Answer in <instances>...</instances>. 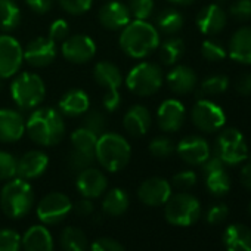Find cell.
Returning a JSON list of instances; mask_svg holds the SVG:
<instances>
[{"mask_svg": "<svg viewBox=\"0 0 251 251\" xmlns=\"http://www.w3.org/2000/svg\"><path fill=\"white\" fill-rule=\"evenodd\" d=\"M25 132L34 144L46 148L55 147L65 136V121L56 108H37L25 121Z\"/></svg>", "mask_w": 251, "mask_h": 251, "instance_id": "6da1fadb", "label": "cell"}, {"mask_svg": "<svg viewBox=\"0 0 251 251\" xmlns=\"http://www.w3.org/2000/svg\"><path fill=\"white\" fill-rule=\"evenodd\" d=\"M118 45L129 58L144 59L158 49L160 33L148 21L135 20L121 30Z\"/></svg>", "mask_w": 251, "mask_h": 251, "instance_id": "7a4b0ae2", "label": "cell"}, {"mask_svg": "<svg viewBox=\"0 0 251 251\" xmlns=\"http://www.w3.org/2000/svg\"><path fill=\"white\" fill-rule=\"evenodd\" d=\"M132 148L124 136L112 132L99 135L95 147V158L106 172L115 173L129 164Z\"/></svg>", "mask_w": 251, "mask_h": 251, "instance_id": "3957f363", "label": "cell"}, {"mask_svg": "<svg viewBox=\"0 0 251 251\" xmlns=\"http://www.w3.org/2000/svg\"><path fill=\"white\" fill-rule=\"evenodd\" d=\"M34 201L36 197L33 186L28 180L20 177L8 180L0 192V207L11 219H21L27 216L31 211Z\"/></svg>", "mask_w": 251, "mask_h": 251, "instance_id": "277c9868", "label": "cell"}, {"mask_svg": "<svg viewBox=\"0 0 251 251\" xmlns=\"http://www.w3.org/2000/svg\"><path fill=\"white\" fill-rule=\"evenodd\" d=\"M11 98L14 103L25 111L37 108L46 96V86L43 78L30 71L18 73L11 81Z\"/></svg>", "mask_w": 251, "mask_h": 251, "instance_id": "5b68a950", "label": "cell"}, {"mask_svg": "<svg viewBox=\"0 0 251 251\" xmlns=\"http://www.w3.org/2000/svg\"><path fill=\"white\" fill-rule=\"evenodd\" d=\"M126 87L136 96H152L155 95L163 83L164 74L160 65L154 62H139L126 75Z\"/></svg>", "mask_w": 251, "mask_h": 251, "instance_id": "8992f818", "label": "cell"}, {"mask_svg": "<svg viewBox=\"0 0 251 251\" xmlns=\"http://www.w3.org/2000/svg\"><path fill=\"white\" fill-rule=\"evenodd\" d=\"M164 205V216L167 222L175 226H191L201 214L200 201L188 192L172 195Z\"/></svg>", "mask_w": 251, "mask_h": 251, "instance_id": "52a82bcc", "label": "cell"}, {"mask_svg": "<svg viewBox=\"0 0 251 251\" xmlns=\"http://www.w3.org/2000/svg\"><path fill=\"white\" fill-rule=\"evenodd\" d=\"M214 151L225 166H236L248 158V147L242 133L232 127L220 132L214 142Z\"/></svg>", "mask_w": 251, "mask_h": 251, "instance_id": "ba28073f", "label": "cell"}, {"mask_svg": "<svg viewBox=\"0 0 251 251\" xmlns=\"http://www.w3.org/2000/svg\"><path fill=\"white\" fill-rule=\"evenodd\" d=\"M191 118L195 127L204 133H214L220 130L226 123V114L222 106L208 99H200L194 105Z\"/></svg>", "mask_w": 251, "mask_h": 251, "instance_id": "9c48e42d", "label": "cell"}, {"mask_svg": "<svg viewBox=\"0 0 251 251\" xmlns=\"http://www.w3.org/2000/svg\"><path fill=\"white\" fill-rule=\"evenodd\" d=\"M24 64V48L9 36L0 34V80L17 75Z\"/></svg>", "mask_w": 251, "mask_h": 251, "instance_id": "30bf717a", "label": "cell"}, {"mask_svg": "<svg viewBox=\"0 0 251 251\" xmlns=\"http://www.w3.org/2000/svg\"><path fill=\"white\" fill-rule=\"evenodd\" d=\"M73 210L71 200L62 192H50L45 195L37 205V216L45 225H56L62 222Z\"/></svg>", "mask_w": 251, "mask_h": 251, "instance_id": "8fae6325", "label": "cell"}, {"mask_svg": "<svg viewBox=\"0 0 251 251\" xmlns=\"http://www.w3.org/2000/svg\"><path fill=\"white\" fill-rule=\"evenodd\" d=\"M61 53L71 64H87L96 55V43L87 34L68 36L61 43Z\"/></svg>", "mask_w": 251, "mask_h": 251, "instance_id": "7c38bea8", "label": "cell"}, {"mask_svg": "<svg viewBox=\"0 0 251 251\" xmlns=\"http://www.w3.org/2000/svg\"><path fill=\"white\" fill-rule=\"evenodd\" d=\"M58 56L56 43L49 37H36L24 49V61L36 68H45L53 64Z\"/></svg>", "mask_w": 251, "mask_h": 251, "instance_id": "4fadbf2b", "label": "cell"}, {"mask_svg": "<svg viewBox=\"0 0 251 251\" xmlns=\"http://www.w3.org/2000/svg\"><path fill=\"white\" fill-rule=\"evenodd\" d=\"M186 111L180 100L166 99L157 109V123L158 127L166 133H175L180 130L185 123Z\"/></svg>", "mask_w": 251, "mask_h": 251, "instance_id": "5bb4252c", "label": "cell"}, {"mask_svg": "<svg viewBox=\"0 0 251 251\" xmlns=\"http://www.w3.org/2000/svg\"><path fill=\"white\" fill-rule=\"evenodd\" d=\"M99 24L109 31H121L126 25L132 21V14L127 8L118 0H111L105 3L98 12Z\"/></svg>", "mask_w": 251, "mask_h": 251, "instance_id": "9a60e30c", "label": "cell"}, {"mask_svg": "<svg viewBox=\"0 0 251 251\" xmlns=\"http://www.w3.org/2000/svg\"><path fill=\"white\" fill-rule=\"evenodd\" d=\"M25 133V120L21 112L11 108H0V142L15 144Z\"/></svg>", "mask_w": 251, "mask_h": 251, "instance_id": "2e32d148", "label": "cell"}, {"mask_svg": "<svg viewBox=\"0 0 251 251\" xmlns=\"http://www.w3.org/2000/svg\"><path fill=\"white\" fill-rule=\"evenodd\" d=\"M139 200L150 207H160L172 197V185L163 177H151L141 183L138 189Z\"/></svg>", "mask_w": 251, "mask_h": 251, "instance_id": "e0dca14e", "label": "cell"}, {"mask_svg": "<svg viewBox=\"0 0 251 251\" xmlns=\"http://www.w3.org/2000/svg\"><path fill=\"white\" fill-rule=\"evenodd\" d=\"M75 185H77V191L80 192L83 198L93 200V198L100 197L106 191L108 179L100 170L95 167H87L78 172Z\"/></svg>", "mask_w": 251, "mask_h": 251, "instance_id": "ac0fdd59", "label": "cell"}, {"mask_svg": "<svg viewBox=\"0 0 251 251\" xmlns=\"http://www.w3.org/2000/svg\"><path fill=\"white\" fill-rule=\"evenodd\" d=\"M176 152L179 157L189 166H201L210 157V147L208 142L201 136H186L183 138L177 147Z\"/></svg>", "mask_w": 251, "mask_h": 251, "instance_id": "d6986e66", "label": "cell"}, {"mask_svg": "<svg viewBox=\"0 0 251 251\" xmlns=\"http://www.w3.org/2000/svg\"><path fill=\"white\" fill-rule=\"evenodd\" d=\"M123 126L124 130L133 138L145 136L152 126V115L147 106L139 103L132 105L123 117Z\"/></svg>", "mask_w": 251, "mask_h": 251, "instance_id": "ffe728a7", "label": "cell"}, {"mask_svg": "<svg viewBox=\"0 0 251 251\" xmlns=\"http://www.w3.org/2000/svg\"><path fill=\"white\" fill-rule=\"evenodd\" d=\"M49 166V157L46 152L33 150L25 152L17 160V177L24 180H33L40 177Z\"/></svg>", "mask_w": 251, "mask_h": 251, "instance_id": "44dd1931", "label": "cell"}, {"mask_svg": "<svg viewBox=\"0 0 251 251\" xmlns=\"http://www.w3.org/2000/svg\"><path fill=\"white\" fill-rule=\"evenodd\" d=\"M226 12L216 3L204 6L197 15V27L204 36H216L226 27Z\"/></svg>", "mask_w": 251, "mask_h": 251, "instance_id": "7402d4cb", "label": "cell"}, {"mask_svg": "<svg viewBox=\"0 0 251 251\" xmlns=\"http://www.w3.org/2000/svg\"><path fill=\"white\" fill-rule=\"evenodd\" d=\"M169 89L176 95L191 93L197 87V74L188 65H176L173 67L166 77Z\"/></svg>", "mask_w": 251, "mask_h": 251, "instance_id": "603a6c76", "label": "cell"}, {"mask_svg": "<svg viewBox=\"0 0 251 251\" xmlns=\"http://www.w3.org/2000/svg\"><path fill=\"white\" fill-rule=\"evenodd\" d=\"M90 108L89 95L81 89H70L58 102V111L67 117H81Z\"/></svg>", "mask_w": 251, "mask_h": 251, "instance_id": "cb8c5ba5", "label": "cell"}, {"mask_svg": "<svg viewBox=\"0 0 251 251\" xmlns=\"http://www.w3.org/2000/svg\"><path fill=\"white\" fill-rule=\"evenodd\" d=\"M227 53L232 61L251 65V27L238 28L229 40Z\"/></svg>", "mask_w": 251, "mask_h": 251, "instance_id": "d4e9b609", "label": "cell"}, {"mask_svg": "<svg viewBox=\"0 0 251 251\" xmlns=\"http://www.w3.org/2000/svg\"><path fill=\"white\" fill-rule=\"evenodd\" d=\"M93 78L95 81L106 90H118L123 84V74L121 70L109 61H100L93 68Z\"/></svg>", "mask_w": 251, "mask_h": 251, "instance_id": "484cf974", "label": "cell"}, {"mask_svg": "<svg viewBox=\"0 0 251 251\" xmlns=\"http://www.w3.org/2000/svg\"><path fill=\"white\" fill-rule=\"evenodd\" d=\"M21 247L24 251H53V238L45 226L34 225L21 238Z\"/></svg>", "mask_w": 251, "mask_h": 251, "instance_id": "4316f807", "label": "cell"}, {"mask_svg": "<svg viewBox=\"0 0 251 251\" xmlns=\"http://www.w3.org/2000/svg\"><path fill=\"white\" fill-rule=\"evenodd\" d=\"M223 244L227 251H251V229L245 225H230L223 233Z\"/></svg>", "mask_w": 251, "mask_h": 251, "instance_id": "83f0119b", "label": "cell"}, {"mask_svg": "<svg viewBox=\"0 0 251 251\" xmlns=\"http://www.w3.org/2000/svg\"><path fill=\"white\" fill-rule=\"evenodd\" d=\"M183 24H185L183 15L173 8L161 11L155 18V28L158 30V33L161 31L166 36H175L183 28Z\"/></svg>", "mask_w": 251, "mask_h": 251, "instance_id": "f1b7e54d", "label": "cell"}, {"mask_svg": "<svg viewBox=\"0 0 251 251\" xmlns=\"http://www.w3.org/2000/svg\"><path fill=\"white\" fill-rule=\"evenodd\" d=\"M130 204L129 194L121 188H114L108 191L102 201V208L109 216H121L127 211Z\"/></svg>", "mask_w": 251, "mask_h": 251, "instance_id": "f546056e", "label": "cell"}, {"mask_svg": "<svg viewBox=\"0 0 251 251\" xmlns=\"http://www.w3.org/2000/svg\"><path fill=\"white\" fill-rule=\"evenodd\" d=\"M23 14L15 0H0V30L11 33L21 24Z\"/></svg>", "mask_w": 251, "mask_h": 251, "instance_id": "4dcf8cb0", "label": "cell"}, {"mask_svg": "<svg viewBox=\"0 0 251 251\" xmlns=\"http://www.w3.org/2000/svg\"><path fill=\"white\" fill-rule=\"evenodd\" d=\"M160 59L164 65L177 64L185 53V42L179 37H169L160 46Z\"/></svg>", "mask_w": 251, "mask_h": 251, "instance_id": "1f68e13d", "label": "cell"}, {"mask_svg": "<svg viewBox=\"0 0 251 251\" xmlns=\"http://www.w3.org/2000/svg\"><path fill=\"white\" fill-rule=\"evenodd\" d=\"M204 175H205V186L213 195L220 197V195H225L229 192L230 179H229V175L226 173L225 167L207 172Z\"/></svg>", "mask_w": 251, "mask_h": 251, "instance_id": "d6a6232c", "label": "cell"}, {"mask_svg": "<svg viewBox=\"0 0 251 251\" xmlns=\"http://www.w3.org/2000/svg\"><path fill=\"white\" fill-rule=\"evenodd\" d=\"M61 247L64 251H86L87 238L78 227H65L61 235Z\"/></svg>", "mask_w": 251, "mask_h": 251, "instance_id": "836d02e7", "label": "cell"}, {"mask_svg": "<svg viewBox=\"0 0 251 251\" xmlns=\"http://www.w3.org/2000/svg\"><path fill=\"white\" fill-rule=\"evenodd\" d=\"M98 135L93 133L92 130L86 129L84 126L75 129L71 135V145L75 150L81 151H95L96 142H98Z\"/></svg>", "mask_w": 251, "mask_h": 251, "instance_id": "e575fe53", "label": "cell"}, {"mask_svg": "<svg viewBox=\"0 0 251 251\" xmlns=\"http://www.w3.org/2000/svg\"><path fill=\"white\" fill-rule=\"evenodd\" d=\"M95 151H81V150H75L73 148L71 152L68 154L67 163L70 170L73 172H81L87 167H92V164L95 163Z\"/></svg>", "mask_w": 251, "mask_h": 251, "instance_id": "d590c367", "label": "cell"}, {"mask_svg": "<svg viewBox=\"0 0 251 251\" xmlns=\"http://www.w3.org/2000/svg\"><path fill=\"white\" fill-rule=\"evenodd\" d=\"M229 87V78L223 74H216L211 75L208 78H205L201 84H200V93L201 95H222L227 90Z\"/></svg>", "mask_w": 251, "mask_h": 251, "instance_id": "8d00e7d4", "label": "cell"}, {"mask_svg": "<svg viewBox=\"0 0 251 251\" xmlns=\"http://www.w3.org/2000/svg\"><path fill=\"white\" fill-rule=\"evenodd\" d=\"M201 55L208 62H219L226 58L227 52H226V48L220 42L207 39L201 45Z\"/></svg>", "mask_w": 251, "mask_h": 251, "instance_id": "74e56055", "label": "cell"}, {"mask_svg": "<svg viewBox=\"0 0 251 251\" xmlns=\"http://www.w3.org/2000/svg\"><path fill=\"white\" fill-rule=\"evenodd\" d=\"M127 8L135 20L147 21L152 17L155 11V3L154 0H129Z\"/></svg>", "mask_w": 251, "mask_h": 251, "instance_id": "f35d334b", "label": "cell"}, {"mask_svg": "<svg viewBox=\"0 0 251 251\" xmlns=\"http://www.w3.org/2000/svg\"><path fill=\"white\" fill-rule=\"evenodd\" d=\"M148 150H150V154L155 158H167L176 151V147L172 139L166 136H158L150 142Z\"/></svg>", "mask_w": 251, "mask_h": 251, "instance_id": "ab89813d", "label": "cell"}, {"mask_svg": "<svg viewBox=\"0 0 251 251\" xmlns=\"http://www.w3.org/2000/svg\"><path fill=\"white\" fill-rule=\"evenodd\" d=\"M83 126L93 133H96L98 136L106 132V120L100 111H87L83 120Z\"/></svg>", "mask_w": 251, "mask_h": 251, "instance_id": "60d3db41", "label": "cell"}, {"mask_svg": "<svg viewBox=\"0 0 251 251\" xmlns=\"http://www.w3.org/2000/svg\"><path fill=\"white\" fill-rule=\"evenodd\" d=\"M15 176L17 158L8 151H0V180H11Z\"/></svg>", "mask_w": 251, "mask_h": 251, "instance_id": "b9f144b4", "label": "cell"}, {"mask_svg": "<svg viewBox=\"0 0 251 251\" xmlns=\"http://www.w3.org/2000/svg\"><path fill=\"white\" fill-rule=\"evenodd\" d=\"M21 236L14 229H0V251H20Z\"/></svg>", "mask_w": 251, "mask_h": 251, "instance_id": "7bdbcfd3", "label": "cell"}, {"mask_svg": "<svg viewBox=\"0 0 251 251\" xmlns=\"http://www.w3.org/2000/svg\"><path fill=\"white\" fill-rule=\"evenodd\" d=\"M58 3L67 14L83 15L92 8L93 0H58Z\"/></svg>", "mask_w": 251, "mask_h": 251, "instance_id": "ee69618b", "label": "cell"}, {"mask_svg": "<svg viewBox=\"0 0 251 251\" xmlns=\"http://www.w3.org/2000/svg\"><path fill=\"white\" fill-rule=\"evenodd\" d=\"M229 14L241 23L251 20V0H235L229 8Z\"/></svg>", "mask_w": 251, "mask_h": 251, "instance_id": "f6af8a7d", "label": "cell"}, {"mask_svg": "<svg viewBox=\"0 0 251 251\" xmlns=\"http://www.w3.org/2000/svg\"><path fill=\"white\" fill-rule=\"evenodd\" d=\"M68 36H70V25H68V23H67L65 20H61V18H59V20H55V21L50 24L48 37H49L52 42H55L56 45H58V43H62Z\"/></svg>", "mask_w": 251, "mask_h": 251, "instance_id": "bcb514c9", "label": "cell"}, {"mask_svg": "<svg viewBox=\"0 0 251 251\" xmlns=\"http://www.w3.org/2000/svg\"><path fill=\"white\" fill-rule=\"evenodd\" d=\"M172 183L179 191H188V189H191V188L195 186V183H197V175L192 170H183V172H180V173H177V175L173 176Z\"/></svg>", "mask_w": 251, "mask_h": 251, "instance_id": "7dc6e473", "label": "cell"}, {"mask_svg": "<svg viewBox=\"0 0 251 251\" xmlns=\"http://www.w3.org/2000/svg\"><path fill=\"white\" fill-rule=\"evenodd\" d=\"M229 214V208L226 204H214L208 208L207 211V222L211 223V225H217V223H222Z\"/></svg>", "mask_w": 251, "mask_h": 251, "instance_id": "c3c4849f", "label": "cell"}, {"mask_svg": "<svg viewBox=\"0 0 251 251\" xmlns=\"http://www.w3.org/2000/svg\"><path fill=\"white\" fill-rule=\"evenodd\" d=\"M90 251H126V250L118 241L112 238H99L92 244Z\"/></svg>", "mask_w": 251, "mask_h": 251, "instance_id": "681fc988", "label": "cell"}, {"mask_svg": "<svg viewBox=\"0 0 251 251\" xmlns=\"http://www.w3.org/2000/svg\"><path fill=\"white\" fill-rule=\"evenodd\" d=\"M102 105L108 112H114L121 105V95L118 90H106L102 98Z\"/></svg>", "mask_w": 251, "mask_h": 251, "instance_id": "f907efd6", "label": "cell"}, {"mask_svg": "<svg viewBox=\"0 0 251 251\" xmlns=\"http://www.w3.org/2000/svg\"><path fill=\"white\" fill-rule=\"evenodd\" d=\"M55 0H25L27 6L37 15H45L48 14L52 6H53Z\"/></svg>", "mask_w": 251, "mask_h": 251, "instance_id": "816d5d0a", "label": "cell"}, {"mask_svg": "<svg viewBox=\"0 0 251 251\" xmlns=\"http://www.w3.org/2000/svg\"><path fill=\"white\" fill-rule=\"evenodd\" d=\"M235 90L239 95L248 96L251 95V71H247L244 74H241L236 81H235Z\"/></svg>", "mask_w": 251, "mask_h": 251, "instance_id": "f5cc1de1", "label": "cell"}, {"mask_svg": "<svg viewBox=\"0 0 251 251\" xmlns=\"http://www.w3.org/2000/svg\"><path fill=\"white\" fill-rule=\"evenodd\" d=\"M74 211L78 216H89L93 211V204L89 198H81L80 201H77V204L74 205Z\"/></svg>", "mask_w": 251, "mask_h": 251, "instance_id": "db71d44e", "label": "cell"}, {"mask_svg": "<svg viewBox=\"0 0 251 251\" xmlns=\"http://www.w3.org/2000/svg\"><path fill=\"white\" fill-rule=\"evenodd\" d=\"M239 179H241L242 186L251 191V160L247 164H244V167L241 169Z\"/></svg>", "mask_w": 251, "mask_h": 251, "instance_id": "11a10c76", "label": "cell"}, {"mask_svg": "<svg viewBox=\"0 0 251 251\" xmlns=\"http://www.w3.org/2000/svg\"><path fill=\"white\" fill-rule=\"evenodd\" d=\"M172 5H177V6H189L192 5L195 0H167Z\"/></svg>", "mask_w": 251, "mask_h": 251, "instance_id": "9f6ffc18", "label": "cell"}, {"mask_svg": "<svg viewBox=\"0 0 251 251\" xmlns=\"http://www.w3.org/2000/svg\"><path fill=\"white\" fill-rule=\"evenodd\" d=\"M250 214H251V202H250Z\"/></svg>", "mask_w": 251, "mask_h": 251, "instance_id": "6f0895ef", "label": "cell"}]
</instances>
